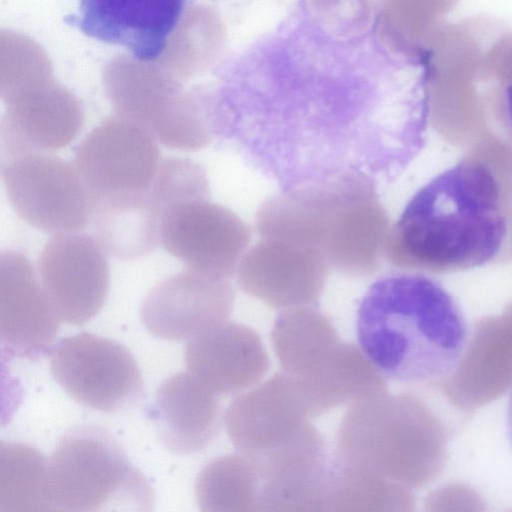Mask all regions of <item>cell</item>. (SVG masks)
I'll return each instance as SVG.
<instances>
[{
	"instance_id": "1",
	"label": "cell",
	"mask_w": 512,
	"mask_h": 512,
	"mask_svg": "<svg viewBox=\"0 0 512 512\" xmlns=\"http://www.w3.org/2000/svg\"><path fill=\"white\" fill-rule=\"evenodd\" d=\"M506 232L495 174L482 160L467 157L413 195L387 232L383 256L404 268L466 270L492 260Z\"/></svg>"
},
{
	"instance_id": "2",
	"label": "cell",
	"mask_w": 512,
	"mask_h": 512,
	"mask_svg": "<svg viewBox=\"0 0 512 512\" xmlns=\"http://www.w3.org/2000/svg\"><path fill=\"white\" fill-rule=\"evenodd\" d=\"M357 337L385 377L424 384L456 371L469 345L470 328L439 282L420 274H397L378 279L363 296Z\"/></svg>"
},
{
	"instance_id": "3",
	"label": "cell",
	"mask_w": 512,
	"mask_h": 512,
	"mask_svg": "<svg viewBox=\"0 0 512 512\" xmlns=\"http://www.w3.org/2000/svg\"><path fill=\"white\" fill-rule=\"evenodd\" d=\"M256 229L262 238L310 247L328 268L362 277L381 265L389 225L372 178L344 172L271 197L257 212Z\"/></svg>"
},
{
	"instance_id": "4",
	"label": "cell",
	"mask_w": 512,
	"mask_h": 512,
	"mask_svg": "<svg viewBox=\"0 0 512 512\" xmlns=\"http://www.w3.org/2000/svg\"><path fill=\"white\" fill-rule=\"evenodd\" d=\"M48 511H149L154 495L145 476L105 428L80 425L59 440L47 462Z\"/></svg>"
},
{
	"instance_id": "5",
	"label": "cell",
	"mask_w": 512,
	"mask_h": 512,
	"mask_svg": "<svg viewBox=\"0 0 512 512\" xmlns=\"http://www.w3.org/2000/svg\"><path fill=\"white\" fill-rule=\"evenodd\" d=\"M8 200L29 225L52 234L75 232L92 220L95 198L76 165L46 153L2 159Z\"/></svg>"
},
{
	"instance_id": "6",
	"label": "cell",
	"mask_w": 512,
	"mask_h": 512,
	"mask_svg": "<svg viewBox=\"0 0 512 512\" xmlns=\"http://www.w3.org/2000/svg\"><path fill=\"white\" fill-rule=\"evenodd\" d=\"M55 381L78 403L116 412L143 395L139 366L122 344L91 333L62 338L50 352Z\"/></svg>"
},
{
	"instance_id": "7",
	"label": "cell",
	"mask_w": 512,
	"mask_h": 512,
	"mask_svg": "<svg viewBox=\"0 0 512 512\" xmlns=\"http://www.w3.org/2000/svg\"><path fill=\"white\" fill-rule=\"evenodd\" d=\"M249 227L230 209L191 199L160 212V241L188 269L229 279L250 241Z\"/></svg>"
},
{
	"instance_id": "8",
	"label": "cell",
	"mask_w": 512,
	"mask_h": 512,
	"mask_svg": "<svg viewBox=\"0 0 512 512\" xmlns=\"http://www.w3.org/2000/svg\"><path fill=\"white\" fill-rule=\"evenodd\" d=\"M156 139L126 119H109L80 143L75 165L95 203L98 199L148 191L160 165Z\"/></svg>"
},
{
	"instance_id": "9",
	"label": "cell",
	"mask_w": 512,
	"mask_h": 512,
	"mask_svg": "<svg viewBox=\"0 0 512 512\" xmlns=\"http://www.w3.org/2000/svg\"><path fill=\"white\" fill-rule=\"evenodd\" d=\"M39 278L61 320L81 326L103 307L109 293L110 271L95 236L54 234L44 245Z\"/></svg>"
},
{
	"instance_id": "10",
	"label": "cell",
	"mask_w": 512,
	"mask_h": 512,
	"mask_svg": "<svg viewBox=\"0 0 512 512\" xmlns=\"http://www.w3.org/2000/svg\"><path fill=\"white\" fill-rule=\"evenodd\" d=\"M309 419L294 380L282 371L235 398L225 425L237 451L260 461L310 431L314 426Z\"/></svg>"
},
{
	"instance_id": "11",
	"label": "cell",
	"mask_w": 512,
	"mask_h": 512,
	"mask_svg": "<svg viewBox=\"0 0 512 512\" xmlns=\"http://www.w3.org/2000/svg\"><path fill=\"white\" fill-rule=\"evenodd\" d=\"M234 299L228 279L188 269L157 283L143 300L140 317L155 337L190 340L227 321Z\"/></svg>"
},
{
	"instance_id": "12",
	"label": "cell",
	"mask_w": 512,
	"mask_h": 512,
	"mask_svg": "<svg viewBox=\"0 0 512 512\" xmlns=\"http://www.w3.org/2000/svg\"><path fill=\"white\" fill-rule=\"evenodd\" d=\"M328 266L320 254L294 242L262 238L237 268L239 287L277 309L313 306L321 296Z\"/></svg>"
},
{
	"instance_id": "13",
	"label": "cell",
	"mask_w": 512,
	"mask_h": 512,
	"mask_svg": "<svg viewBox=\"0 0 512 512\" xmlns=\"http://www.w3.org/2000/svg\"><path fill=\"white\" fill-rule=\"evenodd\" d=\"M66 22L86 36L123 47L140 62L159 58L182 17L186 0H78Z\"/></svg>"
},
{
	"instance_id": "14",
	"label": "cell",
	"mask_w": 512,
	"mask_h": 512,
	"mask_svg": "<svg viewBox=\"0 0 512 512\" xmlns=\"http://www.w3.org/2000/svg\"><path fill=\"white\" fill-rule=\"evenodd\" d=\"M30 259L0 255V340L9 356L35 359L51 352L61 318Z\"/></svg>"
},
{
	"instance_id": "15",
	"label": "cell",
	"mask_w": 512,
	"mask_h": 512,
	"mask_svg": "<svg viewBox=\"0 0 512 512\" xmlns=\"http://www.w3.org/2000/svg\"><path fill=\"white\" fill-rule=\"evenodd\" d=\"M185 363L216 395H233L253 387L270 366L259 334L228 320L190 339Z\"/></svg>"
},
{
	"instance_id": "16",
	"label": "cell",
	"mask_w": 512,
	"mask_h": 512,
	"mask_svg": "<svg viewBox=\"0 0 512 512\" xmlns=\"http://www.w3.org/2000/svg\"><path fill=\"white\" fill-rule=\"evenodd\" d=\"M148 416L162 445L177 454L204 450L222 425L217 395L189 371L161 383Z\"/></svg>"
},
{
	"instance_id": "17",
	"label": "cell",
	"mask_w": 512,
	"mask_h": 512,
	"mask_svg": "<svg viewBox=\"0 0 512 512\" xmlns=\"http://www.w3.org/2000/svg\"><path fill=\"white\" fill-rule=\"evenodd\" d=\"M292 379L310 418L386 391L387 387L386 377L362 349L345 342H341L311 376L303 380Z\"/></svg>"
},
{
	"instance_id": "18",
	"label": "cell",
	"mask_w": 512,
	"mask_h": 512,
	"mask_svg": "<svg viewBox=\"0 0 512 512\" xmlns=\"http://www.w3.org/2000/svg\"><path fill=\"white\" fill-rule=\"evenodd\" d=\"M82 123L80 109L68 99L16 105L0 128L2 159L60 150L76 138Z\"/></svg>"
},
{
	"instance_id": "19",
	"label": "cell",
	"mask_w": 512,
	"mask_h": 512,
	"mask_svg": "<svg viewBox=\"0 0 512 512\" xmlns=\"http://www.w3.org/2000/svg\"><path fill=\"white\" fill-rule=\"evenodd\" d=\"M95 238L106 253L133 260L160 241V212L149 190L98 199L92 216Z\"/></svg>"
},
{
	"instance_id": "20",
	"label": "cell",
	"mask_w": 512,
	"mask_h": 512,
	"mask_svg": "<svg viewBox=\"0 0 512 512\" xmlns=\"http://www.w3.org/2000/svg\"><path fill=\"white\" fill-rule=\"evenodd\" d=\"M283 371L295 379L312 375L342 342L331 320L313 306L284 309L271 330Z\"/></svg>"
},
{
	"instance_id": "21",
	"label": "cell",
	"mask_w": 512,
	"mask_h": 512,
	"mask_svg": "<svg viewBox=\"0 0 512 512\" xmlns=\"http://www.w3.org/2000/svg\"><path fill=\"white\" fill-rule=\"evenodd\" d=\"M261 479L249 457L224 455L210 461L198 474L194 492L201 511H259Z\"/></svg>"
},
{
	"instance_id": "22",
	"label": "cell",
	"mask_w": 512,
	"mask_h": 512,
	"mask_svg": "<svg viewBox=\"0 0 512 512\" xmlns=\"http://www.w3.org/2000/svg\"><path fill=\"white\" fill-rule=\"evenodd\" d=\"M322 502L323 511H394L402 509L405 496L395 482L334 459Z\"/></svg>"
},
{
	"instance_id": "23",
	"label": "cell",
	"mask_w": 512,
	"mask_h": 512,
	"mask_svg": "<svg viewBox=\"0 0 512 512\" xmlns=\"http://www.w3.org/2000/svg\"><path fill=\"white\" fill-rule=\"evenodd\" d=\"M47 462L27 444L1 442L0 512L48 511L44 497Z\"/></svg>"
},
{
	"instance_id": "24",
	"label": "cell",
	"mask_w": 512,
	"mask_h": 512,
	"mask_svg": "<svg viewBox=\"0 0 512 512\" xmlns=\"http://www.w3.org/2000/svg\"><path fill=\"white\" fill-rule=\"evenodd\" d=\"M149 192L159 212L178 202L210 196L204 168L187 158L161 161Z\"/></svg>"
},
{
	"instance_id": "25",
	"label": "cell",
	"mask_w": 512,
	"mask_h": 512,
	"mask_svg": "<svg viewBox=\"0 0 512 512\" xmlns=\"http://www.w3.org/2000/svg\"><path fill=\"white\" fill-rule=\"evenodd\" d=\"M506 428H507V436H508L509 442L512 446V393L510 395L508 407H507Z\"/></svg>"
}]
</instances>
